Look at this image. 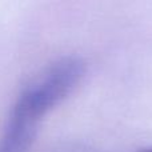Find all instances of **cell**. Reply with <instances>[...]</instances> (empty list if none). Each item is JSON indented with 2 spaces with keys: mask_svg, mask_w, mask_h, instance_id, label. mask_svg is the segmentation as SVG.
Returning a JSON list of instances; mask_svg holds the SVG:
<instances>
[{
  "mask_svg": "<svg viewBox=\"0 0 152 152\" xmlns=\"http://www.w3.org/2000/svg\"><path fill=\"white\" fill-rule=\"evenodd\" d=\"M84 74L86 63L80 58L60 59L21 92L12 111L39 121L71 94Z\"/></svg>",
  "mask_w": 152,
  "mask_h": 152,
  "instance_id": "cell-1",
  "label": "cell"
},
{
  "mask_svg": "<svg viewBox=\"0 0 152 152\" xmlns=\"http://www.w3.org/2000/svg\"><path fill=\"white\" fill-rule=\"evenodd\" d=\"M36 120L12 111L0 139V152H28L36 135Z\"/></svg>",
  "mask_w": 152,
  "mask_h": 152,
  "instance_id": "cell-2",
  "label": "cell"
},
{
  "mask_svg": "<svg viewBox=\"0 0 152 152\" xmlns=\"http://www.w3.org/2000/svg\"><path fill=\"white\" fill-rule=\"evenodd\" d=\"M137 152H152V147H150V148H144V150H140V151H137Z\"/></svg>",
  "mask_w": 152,
  "mask_h": 152,
  "instance_id": "cell-3",
  "label": "cell"
}]
</instances>
